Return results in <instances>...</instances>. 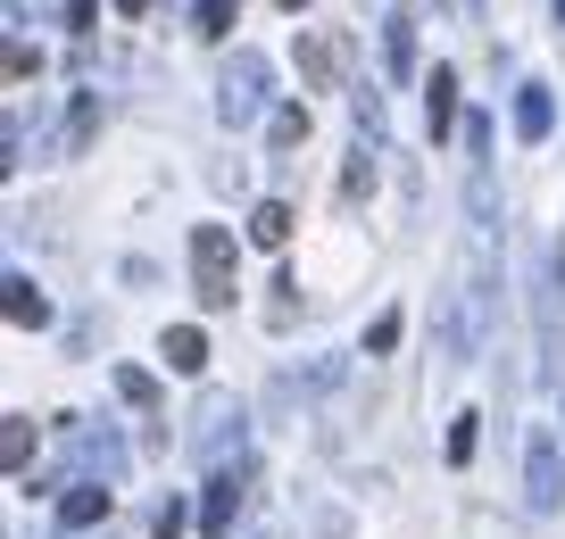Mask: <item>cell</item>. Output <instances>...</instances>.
<instances>
[{
  "instance_id": "cell-1",
  "label": "cell",
  "mask_w": 565,
  "mask_h": 539,
  "mask_svg": "<svg viewBox=\"0 0 565 539\" xmlns=\"http://www.w3.org/2000/svg\"><path fill=\"white\" fill-rule=\"evenodd\" d=\"M491 341V291H482V249H466V266L449 274V366H475Z\"/></svg>"
},
{
  "instance_id": "cell-2",
  "label": "cell",
  "mask_w": 565,
  "mask_h": 539,
  "mask_svg": "<svg viewBox=\"0 0 565 539\" xmlns=\"http://www.w3.org/2000/svg\"><path fill=\"white\" fill-rule=\"evenodd\" d=\"M192 291H200V308H233V233L225 225L192 233Z\"/></svg>"
},
{
  "instance_id": "cell-3",
  "label": "cell",
  "mask_w": 565,
  "mask_h": 539,
  "mask_svg": "<svg viewBox=\"0 0 565 539\" xmlns=\"http://www.w3.org/2000/svg\"><path fill=\"white\" fill-rule=\"evenodd\" d=\"M258 108H266V58H258V51H233L225 75H216V117H225V125H249Z\"/></svg>"
},
{
  "instance_id": "cell-4",
  "label": "cell",
  "mask_w": 565,
  "mask_h": 539,
  "mask_svg": "<svg viewBox=\"0 0 565 539\" xmlns=\"http://www.w3.org/2000/svg\"><path fill=\"white\" fill-rule=\"evenodd\" d=\"M341 75H350V34H333V25L300 34V84L308 91H341Z\"/></svg>"
},
{
  "instance_id": "cell-5",
  "label": "cell",
  "mask_w": 565,
  "mask_h": 539,
  "mask_svg": "<svg viewBox=\"0 0 565 539\" xmlns=\"http://www.w3.org/2000/svg\"><path fill=\"white\" fill-rule=\"evenodd\" d=\"M524 489H532V515H557V498H565V465H557V440H548V432H532V440H524Z\"/></svg>"
},
{
  "instance_id": "cell-6",
  "label": "cell",
  "mask_w": 565,
  "mask_h": 539,
  "mask_svg": "<svg viewBox=\"0 0 565 539\" xmlns=\"http://www.w3.org/2000/svg\"><path fill=\"white\" fill-rule=\"evenodd\" d=\"M233 515H242V465L209 482V498H200V531H209V539H225V531H233Z\"/></svg>"
},
{
  "instance_id": "cell-7",
  "label": "cell",
  "mask_w": 565,
  "mask_h": 539,
  "mask_svg": "<svg viewBox=\"0 0 565 539\" xmlns=\"http://www.w3.org/2000/svg\"><path fill=\"white\" fill-rule=\"evenodd\" d=\"M58 522H67V531H92V522H108V482H75L67 498H58Z\"/></svg>"
},
{
  "instance_id": "cell-8",
  "label": "cell",
  "mask_w": 565,
  "mask_h": 539,
  "mask_svg": "<svg viewBox=\"0 0 565 539\" xmlns=\"http://www.w3.org/2000/svg\"><path fill=\"white\" fill-rule=\"evenodd\" d=\"M0 291H9L0 308H9V324H18V332H42V324H51V299H42V291H34L25 274H9Z\"/></svg>"
},
{
  "instance_id": "cell-9",
  "label": "cell",
  "mask_w": 565,
  "mask_h": 539,
  "mask_svg": "<svg viewBox=\"0 0 565 539\" xmlns=\"http://www.w3.org/2000/svg\"><path fill=\"white\" fill-rule=\"evenodd\" d=\"M424 117H433V141H441L449 125H458V75H449V67H433V75H424Z\"/></svg>"
},
{
  "instance_id": "cell-10",
  "label": "cell",
  "mask_w": 565,
  "mask_h": 539,
  "mask_svg": "<svg viewBox=\"0 0 565 539\" xmlns=\"http://www.w3.org/2000/svg\"><path fill=\"white\" fill-rule=\"evenodd\" d=\"M167 366L175 374H209V332L200 324H167Z\"/></svg>"
},
{
  "instance_id": "cell-11",
  "label": "cell",
  "mask_w": 565,
  "mask_h": 539,
  "mask_svg": "<svg viewBox=\"0 0 565 539\" xmlns=\"http://www.w3.org/2000/svg\"><path fill=\"white\" fill-rule=\"evenodd\" d=\"M548 125H557L548 84H524V91H515V133H524V141H548Z\"/></svg>"
},
{
  "instance_id": "cell-12",
  "label": "cell",
  "mask_w": 565,
  "mask_h": 539,
  "mask_svg": "<svg viewBox=\"0 0 565 539\" xmlns=\"http://www.w3.org/2000/svg\"><path fill=\"white\" fill-rule=\"evenodd\" d=\"M0 465L18 473V482L34 473V416H9V423H0Z\"/></svg>"
},
{
  "instance_id": "cell-13",
  "label": "cell",
  "mask_w": 565,
  "mask_h": 539,
  "mask_svg": "<svg viewBox=\"0 0 565 539\" xmlns=\"http://www.w3.org/2000/svg\"><path fill=\"white\" fill-rule=\"evenodd\" d=\"M249 241L282 249V241H291V208H282V200H258V208H249Z\"/></svg>"
},
{
  "instance_id": "cell-14",
  "label": "cell",
  "mask_w": 565,
  "mask_h": 539,
  "mask_svg": "<svg viewBox=\"0 0 565 539\" xmlns=\"http://www.w3.org/2000/svg\"><path fill=\"white\" fill-rule=\"evenodd\" d=\"M233 18H242V0H200V9H192V25H200L209 42H225V34H233Z\"/></svg>"
},
{
  "instance_id": "cell-15",
  "label": "cell",
  "mask_w": 565,
  "mask_h": 539,
  "mask_svg": "<svg viewBox=\"0 0 565 539\" xmlns=\"http://www.w3.org/2000/svg\"><path fill=\"white\" fill-rule=\"evenodd\" d=\"M266 141H275V150H300L308 141V108H275V117H266Z\"/></svg>"
},
{
  "instance_id": "cell-16",
  "label": "cell",
  "mask_w": 565,
  "mask_h": 539,
  "mask_svg": "<svg viewBox=\"0 0 565 539\" xmlns=\"http://www.w3.org/2000/svg\"><path fill=\"white\" fill-rule=\"evenodd\" d=\"M383 51H391V75H407V58H416V25L391 18V25H383Z\"/></svg>"
},
{
  "instance_id": "cell-17",
  "label": "cell",
  "mask_w": 565,
  "mask_h": 539,
  "mask_svg": "<svg viewBox=\"0 0 565 539\" xmlns=\"http://www.w3.org/2000/svg\"><path fill=\"white\" fill-rule=\"evenodd\" d=\"M117 399L125 407H159V382H150L141 366H117Z\"/></svg>"
},
{
  "instance_id": "cell-18",
  "label": "cell",
  "mask_w": 565,
  "mask_h": 539,
  "mask_svg": "<svg viewBox=\"0 0 565 539\" xmlns=\"http://www.w3.org/2000/svg\"><path fill=\"white\" fill-rule=\"evenodd\" d=\"M374 183V141H358V158H350V174H341V200H358Z\"/></svg>"
},
{
  "instance_id": "cell-19",
  "label": "cell",
  "mask_w": 565,
  "mask_h": 539,
  "mask_svg": "<svg viewBox=\"0 0 565 539\" xmlns=\"http://www.w3.org/2000/svg\"><path fill=\"white\" fill-rule=\"evenodd\" d=\"M475 423H482V416H458V423H449V465H466V456H475Z\"/></svg>"
},
{
  "instance_id": "cell-20",
  "label": "cell",
  "mask_w": 565,
  "mask_h": 539,
  "mask_svg": "<svg viewBox=\"0 0 565 539\" xmlns=\"http://www.w3.org/2000/svg\"><path fill=\"white\" fill-rule=\"evenodd\" d=\"M34 75H42V58L25 51V42H9V84H34Z\"/></svg>"
},
{
  "instance_id": "cell-21",
  "label": "cell",
  "mask_w": 565,
  "mask_h": 539,
  "mask_svg": "<svg viewBox=\"0 0 565 539\" xmlns=\"http://www.w3.org/2000/svg\"><path fill=\"white\" fill-rule=\"evenodd\" d=\"M366 348L383 357V348H399V315H374V332H366Z\"/></svg>"
},
{
  "instance_id": "cell-22",
  "label": "cell",
  "mask_w": 565,
  "mask_h": 539,
  "mask_svg": "<svg viewBox=\"0 0 565 539\" xmlns=\"http://www.w3.org/2000/svg\"><path fill=\"white\" fill-rule=\"evenodd\" d=\"M117 9H125V18H141V9H150V0H117Z\"/></svg>"
},
{
  "instance_id": "cell-23",
  "label": "cell",
  "mask_w": 565,
  "mask_h": 539,
  "mask_svg": "<svg viewBox=\"0 0 565 539\" xmlns=\"http://www.w3.org/2000/svg\"><path fill=\"white\" fill-rule=\"evenodd\" d=\"M275 9H291V18H300V9H308V0H275Z\"/></svg>"
},
{
  "instance_id": "cell-24",
  "label": "cell",
  "mask_w": 565,
  "mask_h": 539,
  "mask_svg": "<svg viewBox=\"0 0 565 539\" xmlns=\"http://www.w3.org/2000/svg\"><path fill=\"white\" fill-rule=\"evenodd\" d=\"M557 25H565V0H557Z\"/></svg>"
}]
</instances>
